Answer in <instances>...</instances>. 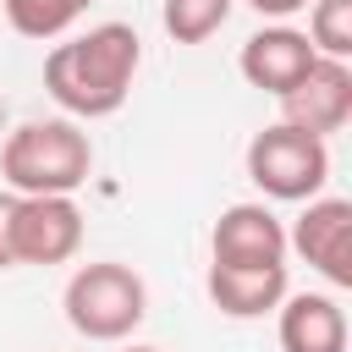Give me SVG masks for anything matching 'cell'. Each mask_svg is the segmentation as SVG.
<instances>
[{"label": "cell", "instance_id": "obj_1", "mask_svg": "<svg viewBox=\"0 0 352 352\" xmlns=\"http://www.w3.org/2000/svg\"><path fill=\"white\" fill-rule=\"evenodd\" d=\"M138 66H143L138 28L99 22L44 55V94L66 110V121H104L126 104Z\"/></svg>", "mask_w": 352, "mask_h": 352}, {"label": "cell", "instance_id": "obj_3", "mask_svg": "<svg viewBox=\"0 0 352 352\" xmlns=\"http://www.w3.org/2000/svg\"><path fill=\"white\" fill-rule=\"evenodd\" d=\"M66 324L88 341H126L148 314V286L132 264L99 258L66 280Z\"/></svg>", "mask_w": 352, "mask_h": 352}, {"label": "cell", "instance_id": "obj_16", "mask_svg": "<svg viewBox=\"0 0 352 352\" xmlns=\"http://www.w3.org/2000/svg\"><path fill=\"white\" fill-rule=\"evenodd\" d=\"M258 16H275V22H286V16H297V11H308L314 0H248Z\"/></svg>", "mask_w": 352, "mask_h": 352}, {"label": "cell", "instance_id": "obj_4", "mask_svg": "<svg viewBox=\"0 0 352 352\" xmlns=\"http://www.w3.org/2000/svg\"><path fill=\"white\" fill-rule=\"evenodd\" d=\"M248 176H253V187L264 198L308 204L330 182V148H324V138H308V132L275 121V126L253 132V143H248Z\"/></svg>", "mask_w": 352, "mask_h": 352}, {"label": "cell", "instance_id": "obj_2", "mask_svg": "<svg viewBox=\"0 0 352 352\" xmlns=\"http://www.w3.org/2000/svg\"><path fill=\"white\" fill-rule=\"evenodd\" d=\"M94 170V143L77 121H22L0 148V176L16 198H72Z\"/></svg>", "mask_w": 352, "mask_h": 352}, {"label": "cell", "instance_id": "obj_14", "mask_svg": "<svg viewBox=\"0 0 352 352\" xmlns=\"http://www.w3.org/2000/svg\"><path fill=\"white\" fill-rule=\"evenodd\" d=\"M308 44L319 60H352V0H314Z\"/></svg>", "mask_w": 352, "mask_h": 352}, {"label": "cell", "instance_id": "obj_12", "mask_svg": "<svg viewBox=\"0 0 352 352\" xmlns=\"http://www.w3.org/2000/svg\"><path fill=\"white\" fill-rule=\"evenodd\" d=\"M88 6H94V0H0L11 33H22V38H44V44L60 38Z\"/></svg>", "mask_w": 352, "mask_h": 352}, {"label": "cell", "instance_id": "obj_9", "mask_svg": "<svg viewBox=\"0 0 352 352\" xmlns=\"http://www.w3.org/2000/svg\"><path fill=\"white\" fill-rule=\"evenodd\" d=\"M209 264H286V226L264 204H231L209 231Z\"/></svg>", "mask_w": 352, "mask_h": 352}, {"label": "cell", "instance_id": "obj_8", "mask_svg": "<svg viewBox=\"0 0 352 352\" xmlns=\"http://www.w3.org/2000/svg\"><path fill=\"white\" fill-rule=\"evenodd\" d=\"M319 55H314V44H308V33L302 28H286V22H275V28H258L248 44H242V55H236V72L258 88V94H292L302 77H308V66H314Z\"/></svg>", "mask_w": 352, "mask_h": 352}, {"label": "cell", "instance_id": "obj_7", "mask_svg": "<svg viewBox=\"0 0 352 352\" xmlns=\"http://www.w3.org/2000/svg\"><path fill=\"white\" fill-rule=\"evenodd\" d=\"M280 121L308 132V138H330L352 121V66L346 60H314L308 77L280 94Z\"/></svg>", "mask_w": 352, "mask_h": 352}, {"label": "cell", "instance_id": "obj_11", "mask_svg": "<svg viewBox=\"0 0 352 352\" xmlns=\"http://www.w3.org/2000/svg\"><path fill=\"white\" fill-rule=\"evenodd\" d=\"M280 352H346V314L330 292L280 297Z\"/></svg>", "mask_w": 352, "mask_h": 352}, {"label": "cell", "instance_id": "obj_10", "mask_svg": "<svg viewBox=\"0 0 352 352\" xmlns=\"http://www.w3.org/2000/svg\"><path fill=\"white\" fill-rule=\"evenodd\" d=\"M204 286H209V302L226 319H264L292 292L286 264H209Z\"/></svg>", "mask_w": 352, "mask_h": 352}, {"label": "cell", "instance_id": "obj_13", "mask_svg": "<svg viewBox=\"0 0 352 352\" xmlns=\"http://www.w3.org/2000/svg\"><path fill=\"white\" fill-rule=\"evenodd\" d=\"M231 6L236 0H165L160 22H165V33L176 44H204V38H214L231 22Z\"/></svg>", "mask_w": 352, "mask_h": 352}, {"label": "cell", "instance_id": "obj_15", "mask_svg": "<svg viewBox=\"0 0 352 352\" xmlns=\"http://www.w3.org/2000/svg\"><path fill=\"white\" fill-rule=\"evenodd\" d=\"M11 214H16V192H0V270H16V258H11Z\"/></svg>", "mask_w": 352, "mask_h": 352}, {"label": "cell", "instance_id": "obj_6", "mask_svg": "<svg viewBox=\"0 0 352 352\" xmlns=\"http://www.w3.org/2000/svg\"><path fill=\"white\" fill-rule=\"evenodd\" d=\"M286 253L314 264L330 286H352V204L346 198H308V209L286 231Z\"/></svg>", "mask_w": 352, "mask_h": 352}, {"label": "cell", "instance_id": "obj_5", "mask_svg": "<svg viewBox=\"0 0 352 352\" xmlns=\"http://www.w3.org/2000/svg\"><path fill=\"white\" fill-rule=\"evenodd\" d=\"M82 248V209L72 198H16L11 214V258L16 264H66Z\"/></svg>", "mask_w": 352, "mask_h": 352}, {"label": "cell", "instance_id": "obj_17", "mask_svg": "<svg viewBox=\"0 0 352 352\" xmlns=\"http://www.w3.org/2000/svg\"><path fill=\"white\" fill-rule=\"evenodd\" d=\"M121 352H160V346H121Z\"/></svg>", "mask_w": 352, "mask_h": 352}]
</instances>
